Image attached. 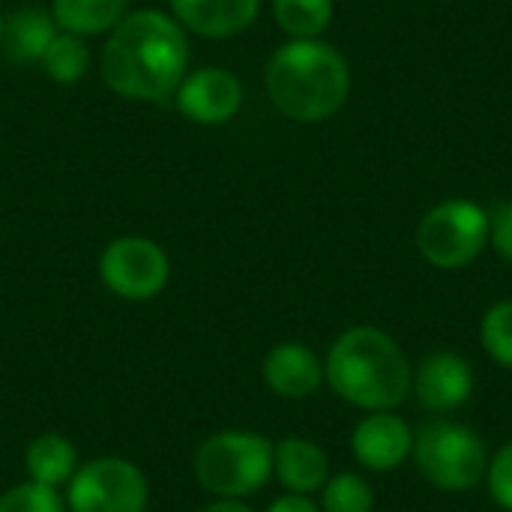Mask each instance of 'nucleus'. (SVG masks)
<instances>
[{
    "instance_id": "nucleus-19",
    "label": "nucleus",
    "mask_w": 512,
    "mask_h": 512,
    "mask_svg": "<svg viewBox=\"0 0 512 512\" xmlns=\"http://www.w3.org/2000/svg\"><path fill=\"white\" fill-rule=\"evenodd\" d=\"M273 18L291 39H321L333 21V0H273Z\"/></svg>"
},
{
    "instance_id": "nucleus-8",
    "label": "nucleus",
    "mask_w": 512,
    "mask_h": 512,
    "mask_svg": "<svg viewBox=\"0 0 512 512\" xmlns=\"http://www.w3.org/2000/svg\"><path fill=\"white\" fill-rule=\"evenodd\" d=\"M99 276L114 297L144 303L165 291L171 279V261L156 240L126 234L105 246L99 258Z\"/></svg>"
},
{
    "instance_id": "nucleus-26",
    "label": "nucleus",
    "mask_w": 512,
    "mask_h": 512,
    "mask_svg": "<svg viewBox=\"0 0 512 512\" xmlns=\"http://www.w3.org/2000/svg\"><path fill=\"white\" fill-rule=\"evenodd\" d=\"M201 512H255L252 507H246L243 501L237 498H216L213 504H207Z\"/></svg>"
},
{
    "instance_id": "nucleus-13",
    "label": "nucleus",
    "mask_w": 512,
    "mask_h": 512,
    "mask_svg": "<svg viewBox=\"0 0 512 512\" xmlns=\"http://www.w3.org/2000/svg\"><path fill=\"white\" fill-rule=\"evenodd\" d=\"M171 15L186 33L228 39L249 30L261 12V0H168Z\"/></svg>"
},
{
    "instance_id": "nucleus-16",
    "label": "nucleus",
    "mask_w": 512,
    "mask_h": 512,
    "mask_svg": "<svg viewBox=\"0 0 512 512\" xmlns=\"http://www.w3.org/2000/svg\"><path fill=\"white\" fill-rule=\"evenodd\" d=\"M24 468H27V477L33 483H42V486H66L72 480V474L78 471V450L72 447V441L60 432H45V435H36L30 444H27V453H24Z\"/></svg>"
},
{
    "instance_id": "nucleus-20",
    "label": "nucleus",
    "mask_w": 512,
    "mask_h": 512,
    "mask_svg": "<svg viewBox=\"0 0 512 512\" xmlns=\"http://www.w3.org/2000/svg\"><path fill=\"white\" fill-rule=\"evenodd\" d=\"M372 486L357 474H336L321 489V512H372Z\"/></svg>"
},
{
    "instance_id": "nucleus-12",
    "label": "nucleus",
    "mask_w": 512,
    "mask_h": 512,
    "mask_svg": "<svg viewBox=\"0 0 512 512\" xmlns=\"http://www.w3.org/2000/svg\"><path fill=\"white\" fill-rule=\"evenodd\" d=\"M264 384L279 399H306L324 384V363L321 357L303 342H279L270 348L261 366Z\"/></svg>"
},
{
    "instance_id": "nucleus-27",
    "label": "nucleus",
    "mask_w": 512,
    "mask_h": 512,
    "mask_svg": "<svg viewBox=\"0 0 512 512\" xmlns=\"http://www.w3.org/2000/svg\"><path fill=\"white\" fill-rule=\"evenodd\" d=\"M3 24H6V15L0 12V39H3Z\"/></svg>"
},
{
    "instance_id": "nucleus-5",
    "label": "nucleus",
    "mask_w": 512,
    "mask_h": 512,
    "mask_svg": "<svg viewBox=\"0 0 512 512\" xmlns=\"http://www.w3.org/2000/svg\"><path fill=\"white\" fill-rule=\"evenodd\" d=\"M420 474L441 492H468L489 471L483 438L453 420H432L414 435L411 450Z\"/></svg>"
},
{
    "instance_id": "nucleus-17",
    "label": "nucleus",
    "mask_w": 512,
    "mask_h": 512,
    "mask_svg": "<svg viewBox=\"0 0 512 512\" xmlns=\"http://www.w3.org/2000/svg\"><path fill=\"white\" fill-rule=\"evenodd\" d=\"M129 0H51V15L60 30L78 36L111 33L126 15Z\"/></svg>"
},
{
    "instance_id": "nucleus-25",
    "label": "nucleus",
    "mask_w": 512,
    "mask_h": 512,
    "mask_svg": "<svg viewBox=\"0 0 512 512\" xmlns=\"http://www.w3.org/2000/svg\"><path fill=\"white\" fill-rule=\"evenodd\" d=\"M267 512H321V507L309 498V495H294V492H288V495H282V498H276Z\"/></svg>"
},
{
    "instance_id": "nucleus-6",
    "label": "nucleus",
    "mask_w": 512,
    "mask_h": 512,
    "mask_svg": "<svg viewBox=\"0 0 512 512\" xmlns=\"http://www.w3.org/2000/svg\"><path fill=\"white\" fill-rule=\"evenodd\" d=\"M492 240V216L468 198L435 204L417 225V249L438 270L474 264Z\"/></svg>"
},
{
    "instance_id": "nucleus-23",
    "label": "nucleus",
    "mask_w": 512,
    "mask_h": 512,
    "mask_svg": "<svg viewBox=\"0 0 512 512\" xmlns=\"http://www.w3.org/2000/svg\"><path fill=\"white\" fill-rule=\"evenodd\" d=\"M486 480H489V492L495 504L501 510L512 512V441L495 453V459L489 462Z\"/></svg>"
},
{
    "instance_id": "nucleus-7",
    "label": "nucleus",
    "mask_w": 512,
    "mask_h": 512,
    "mask_svg": "<svg viewBox=\"0 0 512 512\" xmlns=\"http://www.w3.org/2000/svg\"><path fill=\"white\" fill-rule=\"evenodd\" d=\"M147 501L144 471L120 456L84 462L66 483L69 512H147Z\"/></svg>"
},
{
    "instance_id": "nucleus-24",
    "label": "nucleus",
    "mask_w": 512,
    "mask_h": 512,
    "mask_svg": "<svg viewBox=\"0 0 512 512\" xmlns=\"http://www.w3.org/2000/svg\"><path fill=\"white\" fill-rule=\"evenodd\" d=\"M489 243L495 246V252L504 261L512 264V201L495 210V216H492V240Z\"/></svg>"
},
{
    "instance_id": "nucleus-10",
    "label": "nucleus",
    "mask_w": 512,
    "mask_h": 512,
    "mask_svg": "<svg viewBox=\"0 0 512 512\" xmlns=\"http://www.w3.org/2000/svg\"><path fill=\"white\" fill-rule=\"evenodd\" d=\"M474 390V369L456 351H435L429 354L411 378V393L417 405L435 414L456 411L471 399Z\"/></svg>"
},
{
    "instance_id": "nucleus-18",
    "label": "nucleus",
    "mask_w": 512,
    "mask_h": 512,
    "mask_svg": "<svg viewBox=\"0 0 512 512\" xmlns=\"http://www.w3.org/2000/svg\"><path fill=\"white\" fill-rule=\"evenodd\" d=\"M90 63H93V54H90L87 39L78 33H66V30H57V36L51 39L42 57L45 75L57 84H78L90 72Z\"/></svg>"
},
{
    "instance_id": "nucleus-11",
    "label": "nucleus",
    "mask_w": 512,
    "mask_h": 512,
    "mask_svg": "<svg viewBox=\"0 0 512 512\" xmlns=\"http://www.w3.org/2000/svg\"><path fill=\"white\" fill-rule=\"evenodd\" d=\"M351 450L363 468L387 474L411 456L414 432L393 411H369V417L360 420L351 435Z\"/></svg>"
},
{
    "instance_id": "nucleus-4",
    "label": "nucleus",
    "mask_w": 512,
    "mask_h": 512,
    "mask_svg": "<svg viewBox=\"0 0 512 512\" xmlns=\"http://www.w3.org/2000/svg\"><path fill=\"white\" fill-rule=\"evenodd\" d=\"M192 471L207 495L243 501L273 477V441L243 429L216 432L198 447Z\"/></svg>"
},
{
    "instance_id": "nucleus-15",
    "label": "nucleus",
    "mask_w": 512,
    "mask_h": 512,
    "mask_svg": "<svg viewBox=\"0 0 512 512\" xmlns=\"http://www.w3.org/2000/svg\"><path fill=\"white\" fill-rule=\"evenodd\" d=\"M57 21L51 12L39 6H24L6 15L3 24V51L15 63H42L51 39L57 36Z\"/></svg>"
},
{
    "instance_id": "nucleus-14",
    "label": "nucleus",
    "mask_w": 512,
    "mask_h": 512,
    "mask_svg": "<svg viewBox=\"0 0 512 512\" xmlns=\"http://www.w3.org/2000/svg\"><path fill=\"white\" fill-rule=\"evenodd\" d=\"M273 474L288 492L312 495L330 480V459L309 438H282L273 444Z\"/></svg>"
},
{
    "instance_id": "nucleus-2",
    "label": "nucleus",
    "mask_w": 512,
    "mask_h": 512,
    "mask_svg": "<svg viewBox=\"0 0 512 512\" xmlns=\"http://www.w3.org/2000/svg\"><path fill=\"white\" fill-rule=\"evenodd\" d=\"M414 369L399 342L378 327L345 330L324 363L330 390L363 411H393L411 396Z\"/></svg>"
},
{
    "instance_id": "nucleus-9",
    "label": "nucleus",
    "mask_w": 512,
    "mask_h": 512,
    "mask_svg": "<svg viewBox=\"0 0 512 512\" xmlns=\"http://www.w3.org/2000/svg\"><path fill=\"white\" fill-rule=\"evenodd\" d=\"M177 111L201 126L228 123L243 105V84L225 66H201L189 69L180 87L174 90Z\"/></svg>"
},
{
    "instance_id": "nucleus-1",
    "label": "nucleus",
    "mask_w": 512,
    "mask_h": 512,
    "mask_svg": "<svg viewBox=\"0 0 512 512\" xmlns=\"http://www.w3.org/2000/svg\"><path fill=\"white\" fill-rule=\"evenodd\" d=\"M189 33L174 15L159 9L126 12L108 33L99 72L108 90L132 102H162L174 96L189 72Z\"/></svg>"
},
{
    "instance_id": "nucleus-21",
    "label": "nucleus",
    "mask_w": 512,
    "mask_h": 512,
    "mask_svg": "<svg viewBox=\"0 0 512 512\" xmlns=\"http://www.w3.org/2000/svg\"><path fill=\"white\" fill-rule=\"evenodd\" d=\"M480 342L486 348V354L512 369V300L495 303L480 324Z\"/></svg>"
},
{
    "instance_id": "nucleus-22",
    "label": "nucleus",
    "mask_w": 512,
    "mask_h": 512,
    "mask_svg": "<svg viewBox=\"0 0 512 512\" xmlns=\"http://www.w3.org/2000/svg\"><path fill=\"white\" fill-rule=\"evenodd\" d=\"M0 512H69V507L54 486L27 480L0 495Z\"/></svg>"
},
{
    "instance_id": "nucleus-3",
    "label": "nucleus",
    "mask_w": 512,
    "mask_h": 512,
    "mask_svg": "<svg viewBox=\"0 0 512 512\" xmlns=\"http://www.w3.org/2000/svg\"><path fill=\"white\" fill-rule=\"evenodd\" d=\"M264 84L282 117L297 123H321L348 102L351 69L330 42L291 39L270 57Z\"/></svg>"
}]
</instances>
